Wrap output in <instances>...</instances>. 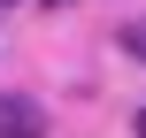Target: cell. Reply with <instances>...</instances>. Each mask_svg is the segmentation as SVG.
<instances>
[{"label":"cell","instance_id":"6da1fadb","mask_svg":"<svg viewBox=\"0 0 146 138\" xmlns=\"http://www.w3.org/2000/svg\"><path fill=\"white\" fill-rule=\"evenodd\" d=\"M0 138H46V108L31 92H0Z\"/></svg>","mask_w":146,"mask_h":138},{"label":"cell","instance_id":"7a4b0ae2","mask_svg":"<svg viewBox=\"0 0 146 138\" xmlns=\"http://www.w3.org/2000/svg\"><path fill=\"white\" fill-rule=\"evenodd\" d=\"M123 54H139V61H146V23H131V31H123Z\"/></svg>","mask_w":146,"mask_h":138},{"label":"cell","instance_id":"3957f363","mask_svg":"<svg viewBox=\"0 0 146 138\" xmlns=\"http://www.w3.org/2000/svg\"><path fill=\"white\" fill-rule=\"evenodd\" d=\"M139 138H146V108H139Z\"/></svg>","mask_w":146,"mask_h":138}]
</instances>
